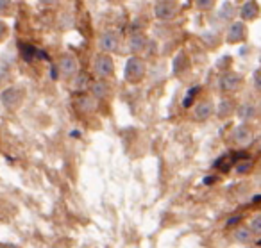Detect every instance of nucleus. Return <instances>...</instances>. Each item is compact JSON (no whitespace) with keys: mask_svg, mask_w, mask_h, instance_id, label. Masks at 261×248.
Returning <instances> with one entry per match:
<instances>
[{"mask_svg":"<svg viewBox=\"0 0 261 248\" xmlns=\"http://www.w3.org/2000/svg\"><path fill=\"white\" fill-rule=\"evenodd\" d=\"M232 136H234L236 143H240V145H247L250 140H252V132H250V129L245 125L236 127V130L232 132Z\"/></svg>","mask_w":261,"mask_h":248,"instance_id":"4468645a","label":"nucleus"},{"mask_svg":"<svg viewBox=\"0 0 261 248\" xmlns=\"http://www.w3.org/2000/svg\"><path fill=\"white\" fill-rule=\"evenodd\" d=\"M254 86H256V90L261 91V68H257L254 72Z\"/></svg>","mask_w":261,"mask_h":248,"instance_id":"aec40b11","label":"nucleus"},{"mask_svg":"<svg viewBox=\"0 0 261 248\" xmlns=\"http://www.w3.org/2000/svg\"><path fill=\"white\" fill-rule=\"evenodd\" d=\"M249 36V29H247V23L243 20H232L227 25V31H225V41L229 45H238L243 43Z\"/></svg>","mask_w":261,"mask_h":248,"instance_id":"423d86ee","label":"nucleus"},{"mask_svg":"<svg viewBox=\"0 0 261 248\" xmlns=\"http://www.w3.org/2000/svg\"><path fill=\"white\" fill-rule=\"evenodd\" d=\"M125 47L133 56H142V54H145V52L149 50L150 38L147 36L145 33H140V31H136V33H133L129 38H127Z\"/></svg>","mask_w":261,"mask_h":248,"instance_id":"0eeeda50","label":"nucleus"},{"mask_svg":"<svg viewBox=\"0 0 261 248\" xmlns=\"http://www.w3.org/2000/svg\"><path fill=\"white\" fill-rule=\"evenodd\" d=\"M90 91H91V97L93 98H104L109 91L108 80L97 79V80H93V82H90Z\"/></svg>","mask_w":261,"mask_h":248,"instance_id":"ddd939ff","label":"nucleus"},{"mask_svg":"<svg viewBox=\"0 0 261 248\" xmlns=\"http://www.w3.org/2000/svg\"><path fill=\"white\" fill-rule=\"evenodd\" d=\"M9 36V25L4 22V20H0V43H4Z\"/></svg>","mask_w":261,"mask_h":248,"instance_id":"6ab92c4d","label":"nucleus"},{"mask_svg":"<svg viewBox=\"0 0 261 248\" xmlns=\"http://www.w3.org/2000/svg\"><path fill=\"white\" fill-rule=\"evenodd\" d=\"M190 68V59H188V56L185 54V52H179L177 56H175V59H174V70H175V73H182L185 70H188Z\"/></svg>","mask_w":261,"mask_h":248,"instance_id":"2eb2a0df","label":"nucleus"},{"mask_svg":"<svg viewBox=\"0 0 261 248\" xmlns=\"http://www.w3.org/2000/svg\"><path fill=\"white\" fill-rule=\"evenodd\" d=\"M236 16H238V9H236L231 2H224L222 8L218 9V20L227 23V25L232 22V20H236Z\"/></svg>","mask_w":261,"mask_h":248,"instance_id":"f8f14e48","label":"nucleus"},{"mask_svg":"<svg viewBox=\"0 0 261 248\" xmlns=\"http://www.w3.org/2000/svg\"><path fill=\"white\" fill-rule=\"evenodd\" d=\"M0 102L8 109H18L23 102V91L16 86L6 88V90L0 93Z\"/></svg>","mask_w":261,"mask_h":248,"instance_id":"9d476101","label":"nucleus"},{"mask_svg":"<svg viewBox=\"0 0 261 248\" xmlns=\"http://www.w3.org/2000/svg\"><path fill=\"white\" fill-rule=\"evenodd\" d=\"M59 0H40V4L45 6V8H52V6H56Z\"/></svg>","mask_w":261,"mask_h":248,"instance_id":"4be33fe9","label":"nucleus"},{"mask_svg":"<svg viewBox=\"0 0 261 248\" xmlns=\"http://www.w3.org/2000/svg\"><path fill=\"white\" fill-rule=\"evenodd\" d=\"M252 229L256 230L257 234H261V216H257V218H254V222H252Z\"/></svg>","mask_w":261,"mask_h":248,"instance_id":"412c9836","label":"nucleus"},{"mask_svg":"<svg viewBox=\"0 0 261 248\" xmlns=\"http://www.w3.org/2000/svg\"><path fill=\"white\" fill-rule=\"evenodd\" d=\"M13 11L11 0H0V16H8Z\"/></svg>","mask_w":261,"mask_h":248,"instance_id":"a211bd4d","label":"nucleus"},{"mask_svg":"<svg viewBox=\"0 0 261 248\" xmlns=\"http://www.w3.org/2000/svg\"><path fill=\"white\" fill-rule=\"evenodd\" d=\"M145 75H147V61L142 56H130L125 63L123 79L129 84H138L145 79Z\"/></svg>","mask_w":261,"mask_h":248,"instance_id":"f03ea898","label":"nucleus"},{"mask_svg":"<svg viewBox=\"0 0 261 248\" xmlns=\"http://www.w3.org/2000/svg\"><path fill=\"white\" fill-rule=\"evenodd\" d=\"M231 113H234V104H232L231 98H222L220 104H218V116H229Z\"/></svg>","mask_w":261,"mask_h":248,"instance_id":"dca6fc26","label":"nucleus"},{"mask_svg":"<svg viewBox=\"0 0 261 248\" xmlns=\"http://www.w3.org/2000/svg\"><path fill=\"white\" fill-rule=\"evenodd\" d=\"M234 2H240V4H242V2H243V0H234Z\"/></svg>","mask_w":261,"mask_h":248,"instance_id":"b1692460","label":"nucleus"},{"mask_svg":"<svg viewBox=\"0 0 261 248\" xmlns=\"http://www.w3.org/2000/svg\"><path fill=\"white\" fill-rule=\"evenodd\" d=\"M238 16H240V20H243L245 23L256 22L261 16L259 2H257V0H243L238 9Z\"/></svg>","mask_w":261,"mask_h":248,"instance_id":"1a4fd4ad","label":"nucleus"},{"mask_svg":"<svg viewBox=\"0 0 261 248\" xmlns=\"http://www.w3.org/2000/svg\"><path fill=\"white\" fill-rule=\"evenodd\" d=\"M108 2H111V4H120V2H123V0H108Z\"/></svg>","mask_w":261,"mask_h":248,"instance_id":"5701e85b","label":"nucleus"},{"mask_svg":"<svg viewBox=\"0 0 261 248\" xmlns=\"http://www.w3.org/2000/svg\"><path fill=\"white\" fill-rule=\"evenodd\" d=\"M58 70H59V73H61V77H65V79H73V77L79 73V59L73 54H70V52H65V54H61L58 59Z\"/></svg>","mask_w":261,"mask_h":248,"instance_id":"6e6552de","label":"nucleus"},{"mask_svg":"<svg viewBox=\"0 0 261 248\" xmlns=\"http://www.w3.org/2000/svg\"><path fill=\"white\" fill-rule=\"evenodd\" d=\"M4 248H15V246H4Z\"/></svg>","mask_w":261,"mask_h":248,"instance_id":"393cba45","label":"nucleus"},{"mask_svg":"<svg viewBox=\"0 0 261 248\" xmlns=\"http://www.w3.org/2000/svg\"><path fill=\"white\" fill-rule=\"evenodd\" d=\"M97 47L98 52H106V54H118L122 52L123 47V36L120 31L116 29H106L98 34V40H97Z\"/></svg>","mask_w":261,"mask_h":248,"instance_id":"f257e3e1","label":"nucleus"},{"mask_svg":"<svg viewBox=\"0 0 261 248\" xmlns=\"http://www.w3.org/2000/svg\"><path fill=\"white\" fill-rule=\"evenodd\" d=\"M91 72L97 79H111L115 75V59L111 54H106V52H97L93 56V61H91Z\"/></svg>","mask_w":261,"mask_h":248,"instance_id":"7ed1b4c3","label":"nucleus"},{"mask_svg":"<svg viewBox=\"0 0 261 248\" xmlns=\"http://www.w3.org/2000/svg\"><path fill=\"white\" fill-rule=\"evenodd\" d=\"M242 82H243L242 75H240L238 72H234V70H224V72L218 75V88H220V91L225 95L238 91Z\"/></svg>","mask_w":261,"mask_h":248,"instance_id":"39448f33","label":"nucleus"},{"mask_svg":"<svg viewBox=\"0 0 261 248\" xmlns=\"http://www.w3.org/2000/svg\"><path fill=\"white\" fill-rule=\"evenodd\" d=\"M213 115V104L210 100H202L193 107V118L199 120V122H204L210 116Z\"/></svg>","mask_w":261,"mask_h":248,"instance_id":"9b49d317","label":"nucleus"},{"mask_svg":"<svg viewBox=\"0 0 261 248\" xmlns=\"http://www.w3.org/2000/svg\"><path fill=\"white\" fill-rule=\"evenodd\" d=\"M181 13L179 0H156L154 4V16L160 22H172Z\"/></svg>","mask_w":261,"mask_h":248,"instance_id":"20e7f679","label":"nucleus"},{"mask_svg":"<svg viewBox=\"0 0 261 248\" xmlns=\"http://www.w3.org/2000/svg\"><path fill=\"white\" fill-rule=\"evenodd\" d=\"M218 0H195V8L199 11H211L217 6Z\"/></svg>","mask_w":261,"mask_h":248,"instance_id":"f3484780","label":"nucleus"}]
</instances>
